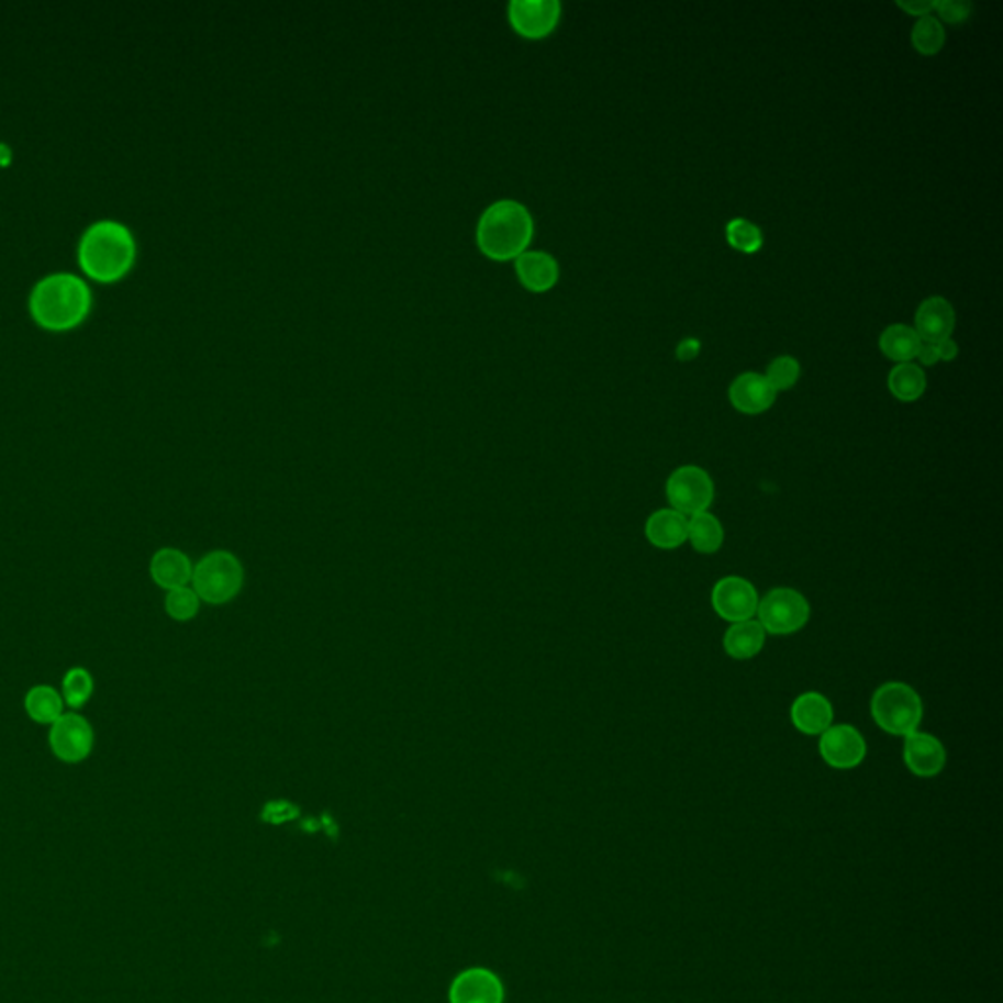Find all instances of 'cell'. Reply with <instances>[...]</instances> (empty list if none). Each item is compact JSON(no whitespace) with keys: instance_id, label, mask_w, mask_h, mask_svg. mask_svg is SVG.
<instances>
[{"instance_id":"19","label":"cell","mask_w":1003,"mask_h":1003,"mask_svg":"<svg viewBox=\"0 0 1003 1003\" xmlns=\"http://www.w3.org/2000/svg\"><path fill=\"white\" fill-rule=\"evenodd\" d=\"M645 532L655 547L675 549L688 542L687 515L678 514L677 510H659L649 517Z\"/></svg>"},{"instance_id":"4","label":"cell","mask_w":1003,"mask_h":1003,"mask_svg":"<svg viewBox=\"0 0 1003 1003\" xmlns=\"http://www.w3.org/2000/svg\"><path fill=\"white\" fill-rule=\"evenodd\" d=\"M190 582L202 602L222 606L244 587V567L232 553L212 551L197 562Z\"/></svg>"},{"instance_id":"20","label":"cell","mask_w":1003,"mask_h":1003,"mask_svg":"<svg viewBox=\"0 0 1003 1003\" xmlns=\"http://www.w3.org/2000/svg\"><path fill=\"white\" fill-rule=\"evenodd\" d=\"M64 705L62 692L46 684L30 688L24 698L27 717L40 725H54L64 715Z\"/></svg>"},{"instance_id":"1","label":"cell","mask_w":1003,"mask_h":1003,"mask_svg":"<svg viewBox=\"0 0 1003 1003\" xmlns=\"http://www.w3.org/2000/svg\"><path fill=\"white\" fill-rule=\"evenodd\" d=\"M92 307L91 287L73 272H54L36 282L30 294V314L52 332L79 326Z\"/></svg>"},{"instance_id":"13","label":"cell","mask_w":1003,"mask_h":1003,"mask_svg":"<svg viewBox=\"0 0 1003 1003\" xmlns=\"http://www.w3.org/2000/svg\"><path fill=\"white\" fill-rule=\"evenodd\" d=\"M452 1003H502L504 988L494 972L487 968H470L453 980Z\"/></svg>"},{"instance_id":"30","label":"cell","mask_w":1003,"mask_h":1003,"mask_svg":"<svg viewBox=\"0 0 1003 1003\" xmlns=\"http://www.w3.org/2000/svg\"><path fill=\"white\" fill-rule=\"evenodd\" d=\"M935 12L939 16V22L947 24H962L965 20L970 19L972 14V4L965 0H935Z\"/></svg>"},{"instance_id":"14","label":"cell","mask_w":1003,"mask_h":1003,"mask_svg":"<svg viewBox=\"0 0 1003 1003\" xmlns=\"http://www.w3.org/2000/svg\"><path fill=\"white\" fill-rule=\"evenodd\" d=\"M777 390L772 389L765 375L759 372H743L733 380L729 387V400L733 408L743 414L757 416L772 408L777 400Z\"/></svg>"},{"instance_id":"9","label":"cell","mask_w":1003,"mask_h":1003,"mask_svg":"<svg viewBox=\"0 0 1003 1003\" xmlns=\"http://www.w3.org/2000/svg\"><path fill=\"white\" fill-rule=\"evenodd\" d=\"M508 19L520 36L539 40L559 24L560 4L557 0H514L508 7Z\"/></svg>"},{"instance_id":"6","label":"cell","mask_w":1003,"mask_h":1003,"mask_svg":"<svg viewBox=\"0 0 1003 1003\" xmlns=\"http://www.w3.org/2000/svg\"><path fill=\"white\" fill-rule=\"evenodd\" d=\"M759 624L772 635H788L804 627L810 617L805 598L792 588H777L760 602Z\"/></svg>"},{"instance_id":"7","label":"cell","mask_w":1003,"mask_h":1003,"mask_svg":"<svg viewBox=\"0 0 1003 1003\" xmlns=\"http://www.w3.org/2000/svg\"><path fill=\"white\" fill-rule=\"evenodd\" d=\"M667 494H669L672 510L678 514L696 515L705 512L712 500H714V482L710 475L700 467H680L672 472V477L667 484Z\"/></svg>"},{"instance_id":"22","label":"cell","mask_w":1003,"mask_h":1003,"mask_svg":"<svg viewBox=\"0 0 1003 1003\" xmlns=\"http://www.w3.org/2000/svg\"><path fill=\"white\" fill-rule=\"evenodd\" d=\"M888 389L902 402H915L927 390V377L915 363H898L888 375Z\"/></svg>"},{"instance_id":"21","label":"cell","mask_w":1003,"mask_h":1003,"mask_svg":"<svg viewBox=\"0 0 1003 1003\" xmlns=\"http://www.w3.org/2000/svg\"><path fill=\"white\" fill-rule=\"evenodd\" d=\"M878 345H880V352L884 353L890 361L898 365V363H912L915 359L922 339H920V335L915 334L913 327L894 324L882 332Z\"/></svg>"},{"instance_id":"27","label":"cell","mask_w":1003,"mask_h":1003,"mask_svg":"<svg viewBox=\"0 0 1003 1003\" xmlns=\"http://www.w3.org/2000/svg\"><path fill=\"white\" fill-rule=\"evenodd\" d=\"M725 235H727V242H729L733 249L747 255L757 254L762 247V242H765L760 227L755 226L753 222L745 220V218H733L732 222L725 227Z\"/></svg>"},{"instance_id":"2","label":"cell","mask_w":1003,"mask_h":1003,"mask_svg":"<svg viewBox=\"0 0 1003 1003\" xmlns=\"http://www.w3.org/2000/svg\"><path fill=\"white\" fill-rule=\"evenodd\" d=\"M77 259L91 279L114 282L136 261V239L126 224L118 220H99L82 232Z\"/></svg>"},{"instance_id":"3","label":"cell","mask_w":1003,"mask_h":1003,"mask_svg":"<svg viewBox=\"0 0 1003 1003\" xmlns=\"http://www.w3.org/2000/svg\"><path fill=\"white\" fill-rule=\"evenodd\" d=\"M534 235V220L524 204L498 200L482 212L477 227V244L490 259L508 261L524 254Z\"/></svg>"},{"instance_id":"10","label":"cell","mask_w":1003,"mask_h":1003,"mask_svg":"<svg viewBox=\"0 0 1003 1003\" xmlns=\"http://www.w3.org/2000/svg\"><path fill=\"white\" fill-rule=\"evenodd\" d=\"M712 602H714L715 612L733 624L747 622L759 608V598H757L753 584L745 579H737V577L720 580L715 584Z\"/></svg>"},{"instance_id":"18","label":"cell","mask_w":1003,"mask_h":1003,"mask_svg":"<svg viewBox=\"0 0 1003 1003\" xmlns=\"http://www.w3.org/2000/svg\"><path fill=\"white\" fill-rule=\"evenodd\" d=\"M792 722L807 735H820L832 727L833 707L827 698L817 692H807L792 705Z\"/></svg>"},{"instance_id":"28","label":"cell","mask_w":1003,"mask_h":1003,"mask_svg":"<svg viewBox=\"0 0 1003 1003\" xmlns=\"http://www.w3.org/2000/svg\"><path fill=\"white\" fill-rule=\"evenodd\" d=\"M200 598L192 588H175L165 597V612L175 622H190L199 614Z\"/></svg>"},{"instance_id":"34","label":"cell","mask_w":1003,"mask_h":1003,"mask_svg":"<svg viewBox=\"0 0 1003 1003\" xmlns=\"http://www.w3.org/2000/svg\"><path fill=\"white\" fill-rule=\"evenodd\" d=\"M915 359L920 361V367H933L940 361L939 352H937V345L933 344H923L920 345V352L915 355Z\"/></svg>"},{"instance_id":"12","label":"cell","mask_w":1003,"mask_h":1003,"mask_svg":"<svg viewBox=\"0 0 1003 1003\" xmlns=\"http://www.w3.org/2000/svg\"><path fill=\"white\" fill-rule=\"evenodd\" d=\"M957 327V312L949 300L943 297H932L923 300L915 312V334L920 335L923 344L937 345L943 339L952 337Z\"/></svg>"},{"instance_id":"17","label":"cell","mask_w":1003,"mask_h":1003,"mask_svg":"<svg viewBox=\"0 0 1003 1003\" xmlns=\"http://www.w3.org/2000/svg\"><path fill=\"white\" fill-rule=\"evenodd\" d=\"M515 272L525 289L545 292L559 280V265L555 257L545 252H524L515 257Z\"/></svg>"},{"instance_id":"26","label":"cell","mask_w":1003,"mask_h":1003,"mask_svg":"<svg viewBox=\"0 0 1003 1003\" xmlns=\"http://www.w3.org/2000/svg\"><path fill=\"white\" fill-rule=\"evenodd\" d=\"M92 694H94V678L89 670L73 667L65 672L64 692H62L65 704L73 710H79L91 700Z\"/></svg>"},{"instance_id":"5","label":"cell","mask_w":1003,"mask_h":1003,"mask_svg":"<svg viewBox=\"0 0 1003 1003\" xmlns=\"http://www.w3.org/2000/svg\"><path fill=\"white\" fill-rule=\"evenodd\" d=\"M872 715L884 732L907 737L922 724V698L907 684L888 682L872 698Z\"/></svg>"},{"instance_id":"23","label":"cell","mask_w":1003,"mask_h":1003,"mask_svg":"<svg viewBox=\"0 0 1003 1003\" xmlns=\"http://www.w3.org/2000/svg\"><path fill=\"white\" fill-rule=\"evenodd\" d=\"M725 651L732 655L733 659H750L762 649L765 645V629L759 622H742L733 625L729 632L725 633Z\"/></svg>"},{"instance_id":"29","label":"cell","mask_w":1003,"mask_h":1003,"mask_svg":"<svg viewBox=\"0 0 1003 1003\" xmlns=\"http://www.w3.org/2000/svg\"><path fill=\"white\" fill-rule=\"evenodd\" d=\"M800 372H802V367H800V363H798L795 357L780 355L774 361L770 363L765 377L769 380L772 389L777 390V392H782V390H790L794 387L795 382L800 380Z\"/></svg>"},{"instance_id":"11","label":"cell","mask_w":1003,"mask_h":1003,"mask_svg":"<svg viewBox=\"0 0 1003 1003\" xmlns=\"http://www.w3.org/2000/svg\"><path fill=\"white\" fill-rule=\"evenodd\" d=\"M820 749L827 765L835 769H852L865 759L867 743L855 727L835 725L822 733Z\"/></svg>"},{"instance_id":"35","label":"cell","mask_w":1003,"mask_h":1003,"mask_svg":"<svg viewBox=\"0 0 1003 1003\" xmlns=\"http://www.w3.org/2000/svg\"><path fill=\"white\" fill-rule=\"evenodd\" d=\"M937 352H939L940 361H952V359H957L958 344L952 337L943 339L940 344H937Z\"/></svg>"},{"instance_id":"31","label":"cell","mask_w":1003,"mask_h":1003,"mask_svg":"<svg viewBox=\"0 0 1003 1003\" xmlns=\"http://www.w3.org/2000/svg\"><path fill=\"white\" fill-rule=\"evenodd\" d=\"M898 9L904 10L905 14L910 16H917V19H923V16H932L935 12V0H910V2H895Z\"/></svg>"},{"instance_id":"25","label":"cell","mask_w":1003,"mask_h":1003,"mask_svg":"<svg viewBox=\"0 0 1003 1003\" xmlns=\"http://www.w3.org/2000/svg\"><path fill=\"white\" fill-rule=\"evenodd\" d=\"M945 27L937 16H923L912 30V44L922 55H937L945 47Z\"/></svg>"},{"instance_id":"24","label":"cell","mask_w":1003,"mask_h":1003,"mask_svg":"<svg viewBox=\"0 0 1003 1003\" xmlns=\"http://www.w3.org/2000/svg\"><path fill=\"white\" fill-rule=\"evenodd\" d=\"M688 539L700 553H715L724 543V527L707 512L692 515L688 520Z\"/></svg>"},{"instance_id":"8","label":"cell","mask_w":1003,"mask_h":1003,"mask_svg":"<svg viewBox=\"0 0 1003 1003\" xmlns=\"http://www.w3.org/2000/svg\"><path fill=\"white\" fill-rule=\"evenodd\" d=\"M49 749L57 759L67 765H79L89 759L94 749V729L81 714H64L49 725Z\"/></svg>"},{"instance_id":"33","label":"cell","mask_w":1003,"mask_h":1003,"mask_svg":"<svg viewBox=\"0 0 1003 1003\" xmlns=\"http://www.w3.org/2000/svg\"><path fill=\"white\" fill-rule=\"evenodd\" d=\"M698 355H700V342L694 339V337H687L682 339L677 347V357L682 363L694 361Z\"/></svg>"},{"instance_id":"32","label":"cell","mask_w":1003,"mask_h":1003,"mask_svg":"<svg viewBox=\"0 0 1003 1003\" xmlns=\"http://www.w3.org/2000/svg\"><path fill=\"white\" fill-rule=\"evenodd\" d=\"M299 814V810L294 805L287 804V802H277V804L267 805L265 810V820H271V822H285V820H290L294 815Z\"/></svg>"},{"instance_id":"16","label":"cell","mask_w":1003,"mask_h":1003,"mask_svg":"<svg viewBox=\"0 0 1003 1003\" xmlns=\"http://www.w3.org/2000/svg\"><path fill=\"white\" fill-rule=\"evenodd\" d=\"M192 562L185 553L172 547L159 549L149 562V575L155 584L164 590H175L189 584L192 580Z\"/></svg>"},{"instance_id":"15","label":"cell","mask_w":1003,"mask_h":1003,"mask_svg":"<svg viewBox=\"0 0 1003 1003\" xmlns=\"http://www.w3.org/2000/svg\"><path fill=\"white\" fill-rule=\"evenodd\" d=\"M904 759L907 769L917 777H935L945 767V749L939 739L927 733H910L905 737Z\"/></svg>"}]
</instances>
